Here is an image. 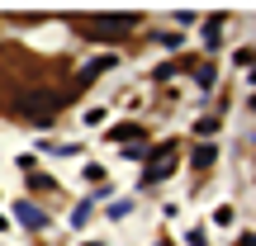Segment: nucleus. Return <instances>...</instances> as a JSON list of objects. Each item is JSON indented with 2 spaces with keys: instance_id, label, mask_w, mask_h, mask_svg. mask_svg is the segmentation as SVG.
Here are the masks:
<instances>
[{
  "instance_id": "1",
  "label": "nucleus",
  "mask_w": 256,
  "mask_h": 246,
  "mask_svg": "<svg viewBox=\"0 0 256 246\" xmlns=\"http://www.w3.org/2000/svg\"><path fill=\"white\" fill-rule=\"evenodd\" d=\"M238 246H256V237H238Z\"/></svg>"
}]
</instances>
